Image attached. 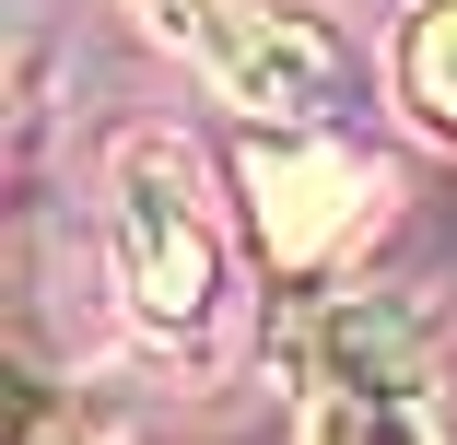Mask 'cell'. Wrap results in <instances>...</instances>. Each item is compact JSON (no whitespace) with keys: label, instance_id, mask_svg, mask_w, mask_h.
<instances>
[{"label":"cell","instance_id":"6da1fadb","mask_svg":"<svg viewBox=\"0 0 457 445\" xmlns=\"http://www.w3.org/2000/svg\"><path fill=\"white\" fill-rule=\"evenodd\" d=\"M445 328L411 293H328L305 317V445H457L434 410Z\"/></svg>","mask_w":457,"mask_h":445},{"label":"cell","instance_id":"8992f818","mask_svg":"<svg viewBox=\"0 0 457 445\" xmlns=\"http://www.w3.org/2000/svg\"><path fill=\"white\" fill-rule=\"evenodd\" d=\"M129 12H141V36H164V47H212L235 0H129Z\"/></svg>","mask_w":457,"mask_h":445},{"label":"cell","instance_id":"7a4b0ae2","mask_svg":"<svg viewBox=\"0 0 457 445\" xmlns=\"http://www.w3.org/2000/svg\"><path fill=\"white\" fill-rule=\"evenodd\" d=\"M235 188H246V235L270 270H328L387 223V164H363L328 129H258L235 152Z\"/></svg>","mask_w":457,"mask_h":445},{"label":"cell","instance_id":"5b68a950","mask_svg":"<svg viewBox=\"0 0 457 445\" xmlns=\"http://www.w3.org/2000/svg\"><path fill=\"white\" fill-rule=\"evenodd\" d=\"M411 106L434 129H457V0H422L411 12Z\"/></svg>","mask_w":457,"mask_h":445},{"label":"cell","instance_id":"52a82bcc","mask_svg":"<svg viewBox=\"0 0 457 445\" xmlns=\"http://www.w3.org/2000/svg\"><path fill=\"white\" fill-rule=\"evenodd\" d=\"M24 445H82V433L59 422V399H47V387H24Z\"/></svg>","mask_w":457,"mask_h":445},{"label":"cell","instance_id":"277c9868","mask_svg":"<svg viewBox=\"0 0 457 445\" xmlns=\"http://www.w3.org/2000/svg\"><path fill=\"white\" fill-rule=\"evenodd\" d=\"M212 235L188 211V164H176V141H129L118 152V293L153 340H188L212 317Z\"/></svg>","mask_w":457,"mask_h":445},{"label":"cell","instance_id":"3957f363","mask_svg":"<svg viewBox=\"0 0 457 445\" xmlns=\"http://www.w3.org/2000/svg\"><path fill=\"white\" fill-rule=\"evenodd\" d=\"M200 59L223 82V106H246L258 129H340L363 106V47L317 0H235Z\"/></svg>","mask_w":457,"mask_h":445}]
</instances>
